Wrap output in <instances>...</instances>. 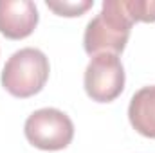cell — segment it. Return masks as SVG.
<instances>
[{
	"mask_svg": "<svg viewBox=\"0 0 155 153\" xmlns=\"http://www.w3.org/2000/svg\"><path fill=\"white\" fill-rule=\"evenodd\" d=\"M24 133L35 148L43 151H60L72 142L74 122L58 108H40L27 117Z\"/></svg>",
	"mask_w": 155,
	"mask_h": 153,
	"instance_id": "obj_3",
	"label": "cell"
},
{
	"mask_svg": "<svg viewBox=\"0 0 155 153\" xmlns=\"http://www.w3.org/2000/svg\"><path fill=\"white\" fill-rule=\"evenodd\" d=\"M124 5L134 22H155V0H124Z\"/></svg>",
	"mask_w": 155,
	"mask_h": 153,
	"instance_id": "obj_7",
	"label": "cell"
},
{
	"mask_svg": "<svg viewBox=\"0 0 155 153\" xmlns=\"http://www.w3.org/2000/svg\"><path fill=\"white\" fill-rule=\"evenodd\" d=\"M45 4H47V7L51 11H54L60 16H81L85 11H88L94 5L92 0H78V2H67V0L54 2V0H47Z\"/></svg>",
	"mask_w": 155,
	"mask_h": 153,
	"instance_id": "obj_8",
	"label": "cell"
},
{
	"mask_svg": "<svg viewBox=\"0 0 155 153\" xmlns=\"http://www.w3.org/2000/svg\"><path fill=\"white\" fill-rule=\"evenodd\" d=\"M87 96L96 103H110L124 90V67L117 54L101 52L92 56L83 77Z\"/></svg>",
	"mask_w": 155,
	"mask_h": 153,
	"instance_id": "obj_4",
	"label": "cell"
},
{
	"mask_svg": "<svg viewBox=\"0 0 155 153\" xmlns=\"http://www.w3.org/2000/svg\"><path fill=\"white\" fill-rule=\"evenodd\" d=\"M130 124L143 137L155 139V85L137 90L128 106Z\"/></svg>",
	"mask_w": 155,
	"mask_h": 153,
	"instance_id": "obj_6",
	"label": "cell"
},
{
	"mask_svg": "<svg viewBox=\"0 0 155 153\" xmlns=\"http://www.w3.org/2000/svg\"><path fill=\"white\" fill-rule=\"evenodd\" d=\"M134 20L130 18L124 0H105L99 15H96L85 29L83 45L88 56L101 52L119 54L130 38Z\"/></svg>",
	"mask_w": 155,
	"mask_h": 153,
	"instance_id": "obj_1",
	"label": "cell"
},
{
	"mask_svg": "<svg viewBox=\"0 0 155 153\" xmlns=\"http://www.w3.org/2000/svg\"><path fill=\"white\" fill-rule=\"evenodd\" d=\"M38 9L31 0H0V33L9 40H24L38 25Z\"/></svg>",
	"mask_w": 155,
	"mask_h": 153,
	"instance_id": "obj_5",
	"label": "cell"
},
{
	"mask_svg": "<svg viewBox=\"0 0 155 153\" xmlns=\"http://www.w3.org/2000/svg\"><path fill=\"white\" fill-rule=\"evenodd\" d=\"M49 60L35 47H25L11 54L2 70V86L15 97L27 99L41 92L49 79Z\"/></svg>",
	"mask_w": 155,
	"mask_h": 153,
	"instance_id": "obj_2",
	"label": "cell"
}]
</instances>
